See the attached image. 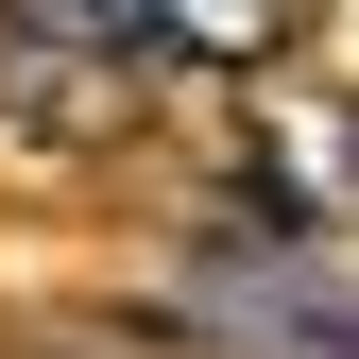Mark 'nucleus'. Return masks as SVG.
<instances>
[{
    "instance_id": "f257e3e1",
    "label": "nucleus",
    "mask_w": 359,
    "mask_h": 359,
    "mask_svg": "<svg viewBox=\"0 0 359 359\" xmlns=\"http://www.w3.org/2000/svg\"><path fill=\"white\" fill-rule=\"evenodd\" d=\"M189 325L222 359H359V274H325L308 240H222L189 274Z\"/></svg>"
}]
</instances>
